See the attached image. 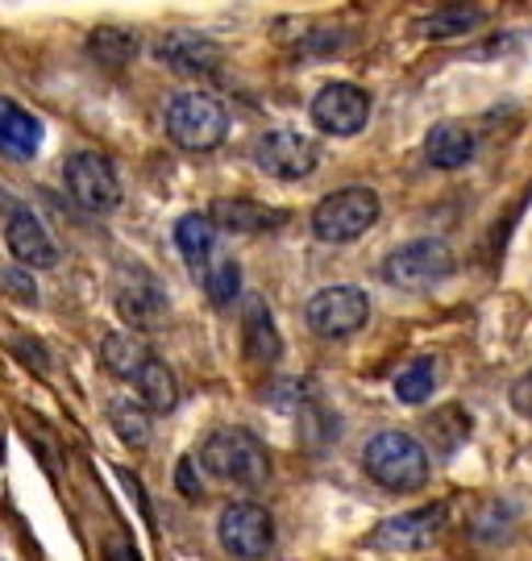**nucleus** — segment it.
Instances as JSON below:
<instances>
[{
	"label": "nucleus",
	"instance_id": "nucleus-19",
	"mask_svg": "<svg viewBox=\"0 0 532 561\" xmlns=\"http://www.w3.org/2000/svg\"><path fill=\"white\" fill-rule=\"evenodd\" d=\"M142 42L134 30H125V25H100L88 34V59L104 67V71H121V67H129V62L138 59Z\"/></svg>",
	"mask_w": 532,
	"mask_h": 561
},
{
	"label": "nucleus",
	"instance_id": "nucleus-18",
	"mask_svg": "<svg viewBox=\"0 0 532 561\" xmlns=\"http://www.w3.org/2000/svg\"><path fill=\"white\" fill-rule=\"evenodd\" d=\"M425 159L437 171H462L474 162V134L457 121H441L425 138Z\"/></svg>",
	"mask_w": 532,
	"mask_h": 561
},
{
	"label": "nucleus",
	"instance_id": "nucleus-21",
	"mask_svg": "<svg viewBox=\"0 0 532 561\" xmlns=\"http://www.w3.org/2000/svg\"><path fill=\"white\" fill-rule=\"evenodd\" d=\"M176 245H179V254H183V262H188V271H196L200 262L220 245L217 221H213L208 213H188V217H179Z\"/></svg>",
	"mask_w": 532,
	"mask_h": 561
},
{
	"label": "nucleus",
	"instance_id": "nucleus-24",
	"mask_svg": "<svg viewBox=\"0 0 532 561\" xmlns=\"http://www.w3.org/2000/svg\"><path fill=\"white\" fill-rule=\"evenodd\" d=\"M433 391H437V362L433 358H412L392 382V396L399 403H408V408L425 403Z\"/></svg>",
	"mask_w": 532,
	"mask_h": 561
},
{
	"label": "nucleus",
	"instance_id": "nucleus-9",
	"mask_svg": "<svg viewBox=\"0 0 532 561\" xmlns=\"http://www.w3.org/2000/svg\"><path fill=\"white\" fill-rule=\"evenodd\" d=\"M217 541L229 558H267L275 549V520L258 503H229L217 520Z\"/></svg>",
	"mask_w": 532,
	"mask_h": 561
},
{
	"label": "nucleus",
	"instance_id": "nucleus-26",
	"mask_svg": "<svg viewBox=\"0 0 532 561\" xmlns=\"http://www.w3.org/2000/svg\"><path fill=\"white\" fill-rule=\"evenodd\" d=\"M474 25H483V9H474V4H454V9H441L433 18H425V34L429 38H462V34H471Z\"/></svg>",
	"mask_w": 532,
	"mask_h": 561
},
{
	"label": "nucleus",
	"instance_id": "nucleus-5",
	"mask_svg": "<svg viewBox=\"0 0 532 561\" xmlns=\"http://www.w3.org/2000/svg\"><path fill=\"white\" fill-rule=\"evenodd\" d=\"M304 321H308L316 337L325 341L354 337L371 324V296L354 283L320 287V291H313V300L304 304Z\"/></svg>",
	"mask_w": 532,
	"mask_h": 561
},
{
	"label": "nucleus",
	"instance_id": "nucleus-31",
	"mask_svg": "<svg viewBox=\"0 0 532 561\" xmlns=\"http://www.w3.org/2000/svg\"><path fill=\"white\" fill-rule=\"evenodd\" d=\"M0 291H4V271H0Z\"/></svg>",
	"mask_w": 532,
	"mask_h": 561
},
{
	"label": "nucleus",
	"instance_id": "nucleus-17",
	"mask_svg": "<svg viewBox=\"0 0 532 561\" xmlns=\"http://www.w3.org/2000/svg\"><path fill=\"white\" fill-rule=\"evenodd\" d=\"M241 350L250 362H267V366L283 358V337L275 329V317L258 296H250L241 308Z\"/></svg>",
	"mask_w": 532,
	"mask_h": 561
},
{
	"label": "nucleus",
	"instance_id": "nucleus-16",
	"mask_svg": "<svg viewBox=\"0 0 532 561\" xmlns=\"http://www.w3.org/2000/svg\"><path fill=\"white\" fill-rule=\"evenodd\" d=\"M42 150V121L21 104L0 101V159L30 162Z\"/></svg>",
	"mask_w": 532,
	"mask_h": 561
},
{
	"label": "nucleus",
	"instance_id": "nucleus-10",
	"mask_svg": "<svg viewBox=\"0 0 532 561\" xmlns=\"http://www.w3.org/2000/svg\"><path fill=\"white\" fill-rule=\"evenodd\" d=\"M63 183L71 192V201L88 213H113L121 204V180L113 171V162L92 150H79L63 167Z\"/></svg>",
	"mask_w": 532,
	"mask_h": 561
},
{
	"label": "nucleus",
	"instance_id": "nucleus-14",
	"mask_svg": "<svg viewBox=\"0 0 532 561\" xmlns=\"http://www.w3.org/2000/svg\"><path fill=\"white\" fill-rule=\"evenodd\" d=\"M155 55L171 71H183V76H213L220 67V46L204 34H192V30H176L167 38H158Z\"/></svg>",
	"mask_w": 532,
	"mask_h": 561
},
{
	"label": "nucleus",
	"instance_id": "nucleus-30",
	"mask_svg": "<svg viewBox=\"0 0 532 561\" xmlns=\"http://www.w3.org/2000/svg\"><path fill=\"white\" fill-rule=\"evenodd\" d=\"M18 354H25V362H30V366H38V370H46V358H42V345H30V341H18Z\"/></svg>",
	"mask_w": 532,
	"mask_h": 561
},
{
	"label": "nucleus",
	"instance_id": "nucleus-29",
	"mask_svg": "<svg viewBox=\"0 0 532 561\" xmlns=\"http://www.w3.org/2000/svg\"><path fill=\"white\" fill-rule=\"evenodd\" d=\"M512 408L520 416H532V370L512 382Z\"/></svg>",
	"mask_w": 532,
	"mask_h": 561
},
{
	"label": "nucleus",
	"instance_id": "nucleus-12",
	"mask_svg": "<svg viewBox=\"0 0 532 561\" xmlns=\"http://www.w3.org/2000/svg\"><path fill=\"white\" fill-rule=\"evenodd\" d=\"M445 503H429V507H412V512H399L392 520H383L366 537L371 549L378 553H412V549H429L445 528Z\"/></svg>",
	"mask_w": 532,
	"mask_h": 561
},
{
	"label": "nucleus",
	"instance_id": "nucleus-4",
	"mask_svg": "<svg viewBox=\"0 0 532 561\" xmlns=\"http://www.w3.org/2000/svg\"><path fill=\"white\" fill-rule=\"evenodd\" d=\"M378 213H383V204H378V192L375 187H341L333 196H325V201L313 208V238L325 241V245H350L358 241L362 233H371L378 225Z\"/></svg>",
	"mask_w": 532,
	"mask_h": 561
},
{
	"label": "nucleus",
	"instance_id": "nucleus-27",
	"mask_svg": "<svg viewBox=\"0 0 532 561\" xmlns=\"http://www.w3.org/2000/svg\"><path fill=\"white\" fill-rule=\"evenodd\" d=\"M196 458H183L179 461V470H176V482H179V491H183V500H200L204 495V486H200L196 479Z\"/></svg>",
	"mask_w": 532,
	"mask_h": 561
},
{
	"label": "nucleus",
	"instance_id": "nucleus-2",
	"mask_svg": "<svg viewBox=\"0 0 532 561\" xmlns=\"http://www.w3.org/2000/svg\"><path fill=\"white\" fill-rule=\"evenodd\" d=\"M200 466L220 482H237V486H262L267 482V445L254 433L237 428V424H220L200 442Z\"/></svg>",
	"mask_w": 532,
	"mask_h": 561
},
{
	"label": "nucleus",
	"instance_id": "nucleus-3",
	"mask_svg": "<svg viewBox=\"0 0 532 561\" xmlns=\"http://www.w3.org/2000/svg\"><path fill=\"white\" fill-rule=\"evenodd\" d=\"M162 125H167V138L176 141L179 150H188V154H208V150H217L220 141L229 138V113L208 92H179V96H171L167 113H162Z\"/></svg>",
	"mask_w": 532,
	"mask_h": 561
},
{
	"label": "nucleus",
	"instance_id": "nucleus-1",
	"mask_svg": "<svg viewBox=\"0 0 532 561\" xmlns=\"http://www.w3.org/2000/svg\"><path fill=\"white\" fill-rule=\"evenodd\" d=\"M362 470L383 491H420L429 482V449L416 442L412 433L387 428V433H378V437L366 442Z\"/></svg>",
	"mask_w": 532,
	"mask_h": 561
},
{
	"label": "nucleus",
	"instance_id": "nucleus-6",
	"mask_svg": "<svg viewBox=\"0 0 532 561\" xmlns=\"http://www.w3.org/2000/svg\"><path fill=\"white\" fill-rule=\"evenodd\" d=\"M454 275V254L441 238H416L395 245L383 262V279L399 291H429Z\"/></svg>",
	"mask_w": 532,
	"mask_h": 561
},
{
	"label": "nucleus",
	"instance_id": "nucleus-7",
	"mask_svg": "<svg viewBox=\"0 0 532 561\" xmlns=\"http://www.w3.org/2000/svg\"><path fill=\"white\" fill-rule=\"evenodd\" d=\"M250 159L267 180L299 183L320 167V141L313 134H299V129H267L254 138Z\"/></svg>",
	"mask_w": 532,
	"mask_h": 561
},
{
	"label": "nucleus",
	"instance_id": "nucleus-13",
	"mask_svg": "<svg viewBox=\"0 0 532 561\" xmlns=\"http://www.w3.org/2000/svg\"><path fill=\"white\" fill-rule=\"evenodd\" d=\"M313 121L333 138H354L371 125V92L358 83H325L313 96Z\"/></svg>",
	"mask_w": 532,
	"mask_h": 561
},
{
	"label": "nucleus",
	"instance_id": "nucleus-11",
	"mask_svg": "<svg viewBox=\"0 0 532 561\" xmlns=\"http://www.w3.org/2000/svg\"><path fill=\"white\" fill-rule=\"evenodd\" d=\"M0 208H4V245L21 266H34V271H50L59 262V245L50 241L46 225L34 217V208L18 204L4 187H0Z\"/></svg>",
	"mask_w": 532,
	"mask_h": 561
},
{
	"label": "nucleus",
	"instance_id": "nucleus-15",
	"mask_svg": "<svg viewBox=\"0 0 532 561\" xmlns=\"http://www.w3.org/2000/svg\"><path fill=\"white\" fill-rule=\"evenodd\" d=\"M208 217H213L217 229H225V233H271V229H283V225L292 221V213H287V208L246 201V196H234V201H213Z\"/></svg>",
	"mask_w": 532,
	"mask_h": 561
},
{
	"label": "nucleus",
	"instance_id": "nucleus-28",
	"mask_svg": "<svg viewBox=\"0 0 532 561\" xmlns=\"http://www.w3.org/2000/svg\"><path fill=\"white\" fill-rule=\"evenodd\" d=\"M4 287H9V291H13V296H18L21 304H34V300H38V287L25 279L21 271H4Z\"/></svg>",
	"mask_w": 532,
	"mask_h": 561
},
{
	"label": "nucleus",
	"instance_id": "nucleus-8",
	"mask_svg": "<svg viewBox=\"0 0 532 561\" xmlns=\"http://www.w3.org/2000/svg\"><path fill=\"white\" fill-rule=\"evenodd\" d=\"M113 304H117V317L138 333H155L171 317V300L162 291V283L146 271V266H125L113 287Z\"/></svg>",
	"mask_w": 532,
	"mask_h": 561
},
{
	"label": "nucleus",
	"instance_id": "nucleus-23",
	"mask_svg": "<svg viewBox=\"0 0 532 561\" xmlns=\"http://www.w3.org/2000/svg\"><path fill=\"white\" fill-rule=\"evenodd\" d=\"M146 358H150V345L142 337H134V333H109V337L100 341V362L125 382H134V375L142 370Z\"/></svg>",
	"mask_w": 532,
	"mask_h": 561
},
{
	"label": "nucleus",
	"instance_id": "nucleus-20",
	"mask_svg": "<svg viewBox=\"0 0 532 561\" xmlns=\"http://www.w3.org/2000/svg\"><path fill=\"white\" fill-rule=\"evenodd\" d=\"M192 275H196L200 287L208 291V300L217 304V308H229V304L241 296V271H237V262L225 254V245H217Z\"/></svg>",
	"mask_w": 532,
	"mask_h": 561
},
{
	"label": "nucleus",
	"instance_id": "nucleus-22",
	"mask_svg": "<svg viewBox=\"0 0 532 561\" xmlns=\"http://www.w3.org/2000/svg\"><path fill=\"white\" fill-rule=\"evenodd\" d=\"M134 387H138L142 403L150 408V412H171L179 400V387H176V375H171V366L162 358H150L142 362V370L134 375Z\"/></svg>",
	"mask_w": 532,
	"mask_h": 561
},
{
	"label": "nucleus",
	"instance_id": "nucleus-25",
	"mask_svg": "<svg viewBox=\"0 0 532 561\" xmlns=\"http://www.w3.org/2000/svg\"><path fill=\"white\" fill-rule=\"evenodd\" d=\"M109 424H113V433L121 437L125 449H146L150 445V412H146V403H113L109 408Z\"/></svg>",
	"mask_w": 532,
	"mask_h": 561
}]
</instances>
